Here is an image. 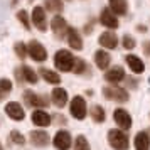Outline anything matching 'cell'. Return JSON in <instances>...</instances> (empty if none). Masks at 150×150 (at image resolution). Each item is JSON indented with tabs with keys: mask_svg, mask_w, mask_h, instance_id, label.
<instances>
[{
	"mask_svg": "<svg viewBox=\"0 0 150 150\" xmlns=\"http://www.w3.org/2000/svg\"><path fill=\"white\" fill-rule=\"evenodd\" d=\"M17 17H19V21L22 22V25H24V27L29 30V29H30V22H29L27 12H25V10H19V12H17Z\"/></svg>",
	"mask_w": 150,
	"mask_h": 150,
	"instance_id": "28",
	"label": "cell"
},
{
	"mask_svg": "<svg viewBox=\"0 0 150 150\" xmlns=\"http://www.w3.org/2000/svg\"><path fill=\"white\" fill-rule=\"evenodd\" d=\"M110 8L116 15H125L128 10V4H127V0H110Z\"/></svg>",
	"mask_w": 150,
	"mask_h": 150,
	"instance_id": "22",
	"label": "cell"
},
{
	"mask_svg": "<svg viewBox=\"0 0 150 150\" xmlns=\"http://www.w3.org/2000/svg\"><path fill=\"white\" fill-rule=\"evenodd\" d=\"M71 135H69V132H66V130H59L57 133L54 135V140H52V143H54V147L57 150H68L69 147H71Z\"/></svg>",
	"mask_w": 150,
	"mask_h": 150,
	"instance_id": "7",
	"label": "cell"
},
{
	"mask_svg": "<svg viewBox=\"0 0 150 150\" xmlns=\"http://www.w3.org/2000/svg\"><path fill=\"white\" fill-rule=\"evenodd\" d=\"M4 95H5V93H2V91H0V100H2V98H4Z\"/></svg>",
	"mask_w": 150,
	"mask_h": 150,
	"instance_id": "34",
	"label": "cell"
},
{
	"mask_svg": "<svg viewBox=\"0 0 150 150\" xmlns=\"http://www.w3.org/2000/svg\"><path fill=\"white\" fill-rule=\"evenodd\" d=\"M15 52H17V56H19L21 59H25V56H27V47H25V44H24V42H17V44H15Z\"/></svg>",
	"mask_w": 150,
	"mask_h": 150,
	"instance_id": "29",
	"label": "cell"
},
{
	"mask_svg": "<svg viewBox=\"0 0 150 150\" xmlns=\"http://www.w3.org/2000/svg\"><path fill=\"white\" fill-rule=\"evenodd\" d=\"M52 103H54L57 108H62L66 106V101H68V91L62 88H56L52 89Z\"/></svg>",
	"mask_w": 150,
	"mask_h": 150,
	"instance_id": "18",
	"label": "cell"
},
{
	"mask_svg": "<svg viewBox=\"0 0 150 150\" xmlns=\"http://www.w3.org/2000/svg\"><path fill=\"white\" fill-rule=\"evenodd\" d=\"M5 113H7L12 120H17V122H21V120H24V116H25V111H24V108H22L21 105L17 101H10L5 105Z\"/></svg>",
	"mask_w": 150,
	"mask_h": 150,
	"instance_id": "10",
	"label": "cell"
},
{
	"mask_svg": "<svg viewBox=\"0 0 150 150\" xmlns=\"http://www.w3.org/2000/svg\"><path fill=\"white\" fill-rule=\"evenodd\" d=\"M27 54L34 59V61L37 62H42L47 59V51H46V47L42 46L41 42L37 41H30L27 46Z\"/></svg>",
	"mask_w": 150,
	"mask_h": 150,
	"instance_id": "4",
	"label": "cell"
},
{
	"mask_svg": "<svg viewBox=\"0 0 150 150\" xmlns=\"http://www.w3.org/2000/svg\"><path fill=\"white\" fill-rule=\"evenodd\" d=\"M10 140H12L14 143H17V145H22V143L25 142V138H24V137H22L21 133L17 132V130H14V132H10Z\"/></svg>",
	"mask_w": 150,
	"mask_h": 150,
	"instance_id": "32",
	"label": "cell"
},
{
	"mask_svg": "<svg viewBox=\"0 0 150 150\" xmlns=\"http://www.w3.org/2000/svg\"><path fill=\"white\" fill-rule=\"evenodd\" d=\"M100 44H101L105 49H115L118 46V37H116L111 30H105L101 35H100Z\"/></svg>",
	"mask_w": 150,
	"mask_h": 150,
	"instance_id": "15",
	"label": "cell"
},
{
	"mask_svg": "<svg viewBox=\"0 0 150 150\" xmlns=\"http://www.w3.org/2000/svg\"><path fill=\"white\" fill-rule=\"evenodd\" d=\"M39 73H41V76L44 78V81H47L49 84H59V83H61V76L57 74V73H54V71H51V69L42 68Z\"/></svg>",
	"mask_w": 150,
	"mask_h": 150,
	"instance_id": "23",
	"label": "cell"
},
{
	"mask_svg": "<svg viewBox=\"0 0 150 150\" xmlns=\"http://www.w3.org/2000/svg\"><path fill=\"white\" fill-rule=\"evenodd\" d=\"M100 22L108 29H116L118 27V17H116V14L111 10V8H103L101 15H100Z\"/></svg>",
	"mask_w": 150,
	"mask_h": 150,
	"instance_id": "9",
	"label": "cell"
},
{
	"mask_svg": "<svg viewBox=\"0 0 150 150\" xmlns=\"http://www.w3.org/2000/svg\"><path fill=\"white\" fill-rule=\"evenodd\" d=\"M113 118H115V123L123 130H128L132 127V116L127 110L123 108H116L115 113H113Z\"/></svg>",
	"mask_w": 150,
	"mask_h": 150,
	"instance_id": "6",
	"label": "cell"
},
{
	"mask_svg": "<svg viewBox=\"0 0 150 150\" xmlns=\"http://www.w3.org/2000/svg\"><path fill=\"white\" fill-rule=\"evenodd\" d=\"M0 91H2V93L12 91V81H8V79H0Z\"/></svg>",
	"mask_w": 150,
	"mask_h": 150,
	"instance_id": "33",
	"label": "cell"
},
{
	"mask_svg": "<svg viewBox=\"0 0 150 150\" xmlns=\"http://www.w3.org/2000/svg\"><path fill=\"white\" fill-rule=\"evenodd\" d=\"M68 44L73 49H76V51H81L83 49V39H81V35H79V32H78L74 27L68 29Z\"/></svg>",
	"mask_w": 150,
	"mask_h": 150,
	"instance_id": "16",
	"label": "cell"
},
{
	"mask_svg": "<svg viewBox=\"0 0 150 150\" xmlns=\"http://www.w3.org/2000/svg\"><path fill=\"white\" fill-rule=\"evenodd\" d=\"M74 150H91L88 138L84 135H78L74 140Z\"/></svg>",
	"mask_w": 150,
	"mask_h": 150,
	"instance_id": "27",
	"label": "cell"
},
{
	"mask_svg": "<svg viewBox=\"0 0 150 150\" xmlns=\"http://www.w3.org/2000/svg\"><path fill=\"white\" fill-rule=\"evenodd\" d=\"M51 27H52V32H54V35L57 37V39H62L64 35H66V32H68V24H66V21L62 19L61 15H56L54 19H52V24H51Z\"/></svg>",
	"mask_w": 150,
	"mask_h": 150,
	"instance_id": "12",
	"label": "cell"
},
{
	"mask_svg": "<svg viewBox=\"0 0 150 150\" xmlns=\"http://www.w3.org/2000/svg\"><path fill=\"white\" fill-rule=\"evenodd\" d=\"M24 100H25V103L30 105V106H47V103H49L44 96L35 95L34 91H29V89L24 93Z\"/></svg>",
	"mask_w": 150,
	"mask_h": 150,
	"instance_id": "14",
	"label": "cell"
},
{
	"mask_svg": "<svg viewBox=\"0 0 150 150\" xmlns=\"http://www.w3.org/2000/svg\"><path fill=\"white\" fill-rule=\"evenodd\" d=\"M135 149L137 150H150V137L147 132H138L135 137Z\"/></svg>",
	"mask_w": 150,
	"mask_h": 150,
	"instance_id": "20",
	"label": "cell"
},
{
	"mask_svg": "<svg viewBox=\"0 0 150 150\" xmlns=\"http://www.w3.org/2000/svg\"><path fill=\"white\" fill-rule=\"evenodd\" d=\"M110 61H111V57H110V54L106 52V51H103V49H100V51H96L95 52V62H96V66L100 69H105L110 66Z\"/></svg>",
	"mask_w": 150,
	"mask_h": 150,
	"instance_id": "19",
	"label": "cell"
},
{
	"mask_svg": "<svg viewBox=\"0 0 150 150\" xmlns=\"http://www.w3.org/2000/svg\"><path fill=\"white\" fill-rule=\"evenodd\" d=\"M103 96L111 101H128V93L127 89L118 88V86H105L103 88Z\"/></svg>",
	"mask_w": 150,
	"mask_h": 150,
	"instance_id": "3",
	"label": "cell"
},
{
	"mask_svg": "<svg viewBox=\"0 0 150 150\" xmlns=\"http://www.w3.org/2000/svg\"><path fill=\"white\" fill-rule=\"evenodd\" d=\"M21 74L27 83H32V84L37 83V74H35V71L32 68H29V66H22L21 68Z\"/></svg>",
	"mask_w": 150,
	"mask_h": 150,
	"instance_id": "25",
	"label": "cell"
},
{
	"mask_svg": "<svg viewBox=\"0 0 150 150\" xmlns=\"http://www.w3.org/2000/svg\"><path fill=\"white\" fill-rule=\"evenodd\" d=\"M125 78V71H123L122 66H115V68H110L106 73H105V79L108 83H113V84H116V83H120Z\"/></svg>",
	"mask_w": 150,
	"mask_h": 150,
	"instance_id": "13",
	"label": "cell"
},
{
	"mask_svg": "<svg viewBox=\"0 0 150 150\" xmlns=\"http://www.w3.org/2000/svg\"><path fill=\"white\" fill-rule=\"evenodd\" d=\"M64 8V2L62 0H46V10L51 14H61Z\"/></svg>",
	"mask_w": 150,
	"mask_h": 150,
	"instance_id": "24",
	"label": "cell"
},
{
	"mask_svg": "<svg viewBox=\"0 0 150 150\" xmlns=\"http://www.w3.org/2000/svg\"><path fill=\"white\" fill-rule=\"evenodd\" d=\"M32 123L37 127H49L51 125V115L44 110H35L32 113Z\"/></svg>",
	"mask_w": 150,
	"mask_h": 150,
	"instance_id": "17",
	"label": "cell"
},
{
	"mask_svg": "<svg viewBox=\"0 0 150 150\" xmlns=\"http://www.w3.org/2000/svg\"><path fill=\"white\" fill-rule=\"evenodd\" d=\"M108 142H110V145H111L115 150H127V149H128V145H130L127 133L122 132L120 128L110 130V132H108Z\"/></svg>",
	"mask_w": 150,
	"mask_h": 150,
	"instance_id": "2",
	"label": "cell"
},
{
	"mask_svg": "<svg viewBox=\"0 0 150 150\" xmlns=\"http://www.w3.org/2000/svg\"><path fill=\"white\" fill-rule=\"evenodd\" d=\"M127 64H128V68L132 69L133 73H137V74L143 73V69H145V64L142 62V59L137 57V56H133V54L127 56Z\"/></svg>",
	"mask_w": 150,
	"mask_h": 150,
	"instance_id": "21",
	"label": "cell"
},
{
	"mask_svg": "<svg viewBox=\"0 0 150 150\" xmlns=\"http://www.w3.org/2000/svg\"><path fill=\"white\" fill-rule=\"evenodd\" d=\"M0 150H4V149H2V145H0Z\"/></svg>",
	"mask_w": 150,
	"mask_h": 150,
	"instance_id": "35",
	"label": "cell"
},
{
	"mask_svg": "<svg viewBox=\"0 0 150 150\" xmlns=\"http://www.w3.org/2000/svg\"><path fill=\"white\" fill-rule=\"evenodd\" d=\"M29 138H30L32 145H35V147H46V145L51 143V137L44 130H34V132H30Z\"/></svg>",
	"mask_w": 150,
	"mask_h": 150,
	"instance_id": "11",
	"label": "cell"
},
{
	"mask_svg": "<svg viewBox=\"0 0 150 150\" xmlns=\"http://www.w3.org/2000/svg\"><path fill=\"white\" fill-rule=\"evenodd\" d=\"M73 71H74L76 74H81V73H84V71H86V62L83 61V59H76Z\"/></svg>",
	"mask_w": 150,
	"mask_h": 150,
	"instance_id": "30",
	"label": "cell"
},
{
	"mask_svg": "<svg viewBox=\"0 0 150 150\" xmlns=\"http://www.w3.org/2000/svg\"><path fill=\"white\" fill-rule=\"evenodd\" d=\"M71 115L74 116L76 120H84V116H86V101H84V98L83 96H74L73 98V101H71Z\"/></svg>",
	"mask_w": 150,
	"mask_h": 150,
	"instance_id": "5",
	"label": "cell"
},
{
	"mask_svg": "<svg viewBox=\"0 0 150 150\" xmlns=\"http://www.w3.org/2000/svg\"><path fill=\"white\" fill-rule=\"evenodd\" d=\"M32 24L39 29L41 32L47 30V21H46V12L42 7H34L32 10Z\"/></svg>",
	"mask_w": 150,
	"mask_h": 150,
	"instance_id": "8",
	"label": "cell"
},
{
	"mask_svg": "<svg viewBox=\"0 0 150 150\" xmlns=\"http://www.w3.org/2000/svg\"><path fill=\"white\" fill-rule=\"evenodd\" d=\"M105 110L100 106V105H95V106H91V118H93V122L96 123H103L105 122Z\"/></svg>",
	"mask_w": 150,
	"mask_h": 150,
	"instance_id": "26",
	"label": "cell"
},
{
	"mask_svg": "<svg viewBox=\"0 0 150 150\" xmlns=\"http://www.w3.org/2000/svg\"><path fill=\"white\" fill-rule=\"evenodd\" d=\"M74 56L71 54L69 51H66V49H61V51H57L54 56V64L56 68L59 69V71H73V68H74Z\"/></svg>",
	"mask_w": 150,
	"mask_h": 150,
	"instance_id": "1",
	"label": "cell"
},
{
	"mask_svg": "<svg viewBox=\"0 0 150 150\" xmlns=\"http://www.w3.org/2000/svg\"><path fill=\"white\" fill-rule=\"evenodd\" d=\"M122 44H123V47H125V49H133V47H135V44H137V42L133 41V37H132V35L125 34V35H123Z\"/></svg>",
	"mask_w": 150,
	"mask_h": 150,
	"instance_id": "31",
	"label": "cell"
}]
</instances>
